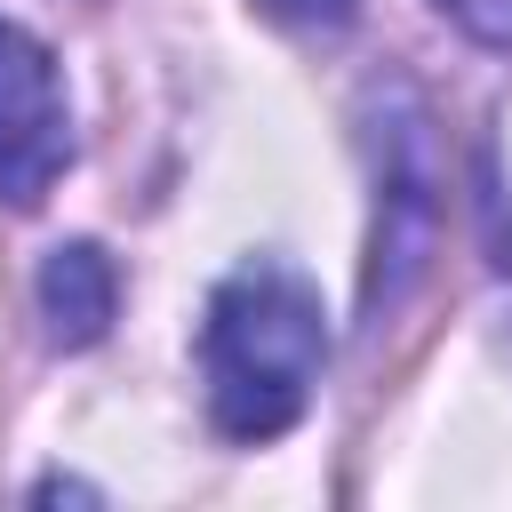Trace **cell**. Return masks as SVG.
<instances>
[{
  "instance_id": "cell-1",
  "label": "cell",
  "mask_w": 512,
  "mask_h": 512,
  "mask_svg": "<svg viewBox=\"0 0 512 512\" xmlns=\"http://www.w3.org/2000/svg\"><path fill=\"white\" fill-rule=\"evenodd\" d=\"M320 360H328V312L296 264L248 256L240 272H224L208 288L200 384H208V416L224 440L256 448V440H280L288 424H304Z\"/></svg>"
},
{
  "instance_id": "cell-2",
  "label": "cell",
  "mask_w": 512,
  "mask_h": 512,
  "mask_svg": "<svg viewBox=\"0 0 512 512\" xmlns=\"http://www.w3.org/2000/svg\"><path fill=\"white\" fill-rule=\"evenodd\" d=\"M368 152H376V224H368L360 320L384 328V320L416 296V280H424L432 248H440V192H448L440 152H432V120H424L416 88H400V80L376 88Z\"/></svg>"
},
{
  "instance_id": "cell-3",
  "label": "cell",
  "mask_w": 512,
  "mask_h": 512,
  "mask_svg": "<svg viewBox=\"0 0 512 512\" xmlns=\"http://www.w3.org/2000/svg\"><path fill=\"white\" fill-rule=\"evenodd\" d=\"M72 168V96L16 16H0V208H40Z\"/></svg>"
},
{
  "instance_id": "cell-4",
  "label": "cell",
  "mask_w": 512,
  "mask_h": 512,
  "mask_svg": "<svg viewBox=\"0 0 512 512\" xmlns=\"http://www.w3.org/2000/svg\"><path fill=\"white\" fill-rule=\"evenodd\" d=\"M32 312H40V336L56 352H88L112 336V312H120V272L96 240H56L32 272Z\"/></svg>"
},
{
  "instance_id": "cell-5",
  "label": "cell",
  "mask_w": 512,
  "mask_h": 512,
  "mask_svg": "<svg viewBox=\"0 0 512 512\" xmlns=\"http://www.w3.org/2000/svg\"><path fill=\"white\" fill-rule=\"evenodd\" d=\"M256 8L296 40H344L360 24V0H256Z\"/></svg>"
},
{
  "instance_id": "cell-6",
  "label": "cell",
  "mask_w": 512,
  "mask_h": 512,
  "mask_svg": "<svg viewBox=\"0 0 512 512\" xmlns=\"http://www.w3.org/2000/svg\"><path fill=\"white\" fill-rule=\"evenodd\" d=\"M464 40H480V48H496V56H512V0H432Z\"/></svg>"
},
{
  "instance_id": "cell-7",
  "label": "cell",
  "mask_w": 512,
  "mask_h": 512,
  "mask_svg": "<svg viewBox=\"0 0 512 512\" xmlns=\"http://www.w3.org/2000/svg\"><path fill=\"white\" fill-rule=\"evenodd\" d=\"M32 496H48V504H56V496H80V504H96V488H88V480H64V472H48Z\"/></svg>"
}]
</instances>
